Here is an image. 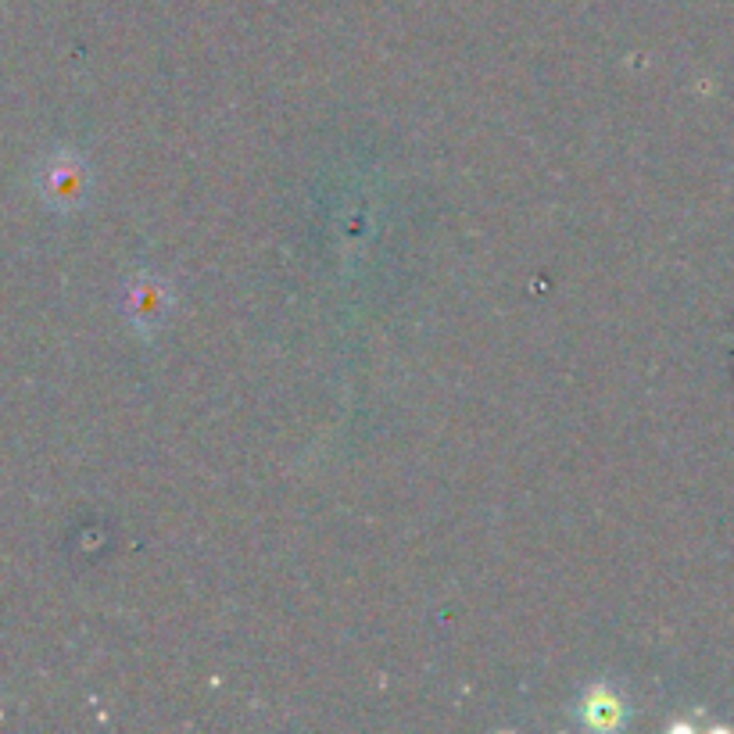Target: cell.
Listing matches in <instances>:
<instances>
[{
	"label": "cell",
	"instance_id": "cell-1",
	"mask_svg": "<svg viewBox=\"0 0 734 734\" xmlns=\"http://www.w3.org/2000/svg\"><path fill=\"white\" fill-rule=\"evenodd\" d=\"M47 197H54V201H79L83 197V169L76 162L51 165V172H47Z\"/></svg>",
	"mask_w": 734,
	"mask_h": 734
}]
</instances>
